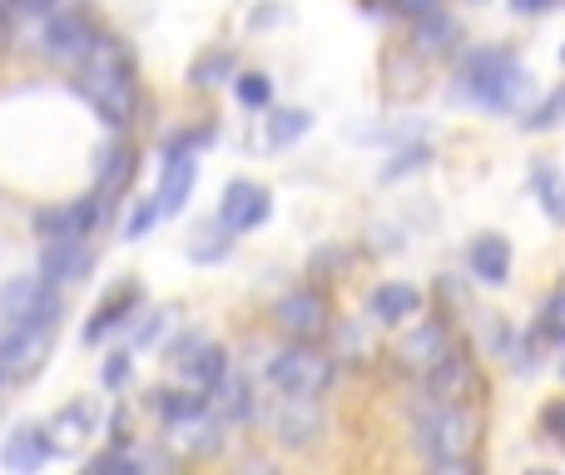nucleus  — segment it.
Masks as SVG:
<instances>
[{"label": "nucleus", "mask_w": 565, "mask_h": 475, "mask_svg": "<svg viewBox=\"0 0 565 475\" xmlns=\"http://www.w3.org/2000/svg\"><path fill=\"white\" fill-rule=\"evenodd\" d=\"M274 322H278V332H288L292 342H318L322 332L332 327V302H328L322 288H308V282H302V288H292V292L278 298Z\"/></svg>", "instance_id": "nucleus-6"}, {"label": "nucleus", "mask_w": 565, "mask_h": 475, "mask_svg": "<svg viewBox=\"0 0 565 475\" xmlns=\"http://www.w3.org/2000/svg\"><path fill=\"white\" fill-rule=\"evenodd\" d=\"M541 427H546L551 441H561V446H565V401H551V407L541 411Z\"/></svg>", "instance_id": "nucleus-36"}, {"label": "nucleus", "mask_w": 565, "mask_h": 475, "mask_svg": "<svg viewBox=\"0 0 565 475\" xmlns=\"http://www.w3.org/2000/svg\"><path fill=\"white\" fill-rule=\"evenodd\" d=\"M40 40H45L50 60H60V65H79V60L99 45V30L85 10H55V15L45 20V35Z\"/></svg>", "instance_id": "nucleus-9"}, {"label": "nucleus", "mask_w": 565, "mask_h": 475, "mask_svg": "<svg viewBox=\"0 0 565 475\" xmlns=\"http://www.w3.org/2000/svg\"><path fill=\"white\" fill-rule=\"evenodd\" d=\"M561 65H565V45H561Z\"/></svg>", "instance_id": "nucleus-41"}, {"label": "nucleus", "mask_w": 565, "mask_h": 475, "mask_svg": "<svg viewBox=\"0 0 565 475\" xmlns=\"http://www.w3.org/2000/svg\"><path fill=\"white\" fill-rule=\"evenodd\" d=\"M412 45H417V55H451V50L461 45V25L447 15V10H437V15L427 20H412Z\"/></svg>", "instance_id": "nucleus-24"}, {"label": "nucleus", "mask_w": 565, "mask_h": 475, "mask_svg": "<svg viewBox=\"0 0 565 475\" xmlns=\"http://www.w3.org/2000/svg\"><path fill=\"white\" fill-rule=\"evenodd\" d=\"M461 95H471L497 115H516L531 99V75L507 45H477L461 60Z\"/></svg>", "instance_id": "nucleus-3"}, {"label": "nucleus", "mask_w": 565, "mask_h": 475, "mask_svg": "<svg viewBox=\"0 0 565 475\" xmlns=\"http://www.w3.org/2000/svg\"><path fill=\"white\" fill-rule=\"evenodd\" d=\"M129 179H135V149H129V144H109V149H99V164H95V194H99V198L125 194Z\"/></svg>", "instance_id": "nucleus-23"}, {"label": "nucleus", "mask_w": 565, "mask_h": 475, "mask_svg": "<svg viewBox=\"0 0 565 475\" xmlns=\"http://www.w3.org/2000/svg\"><path fill=\"white\" fill-rule=\"evenodd\" d=\"M40 272H45L55 288H70V282H85L95 272V248L85 238H50L40 248Z\"/></svg>", "instance_id": "nucleus-11"}, {"label": "nucleus", "mask_w": 565, "mask_h": 475, "mask_svg": "<svg viewBox=\"0 0 565 475\" xmlns=\"http://www.w3.org/2000/svg\"><path fill=\"white\" fill-rule=\"evenodd\" d=\"M89 427H95V407L89 401H75V407H65L55 421H50V451L55 456H70V451H79V441L89 436Z\"/></svg>", "instance_id": "nucleus-22"}, {"label": "nucleus", "mask_w": 565, "mask_h": 475, "mask_svg": "<svg viewBox=\"0 0 565 475\" xmlns=\"http://www.w3.org/2000/svg\"><path fill=\"white\" fill-rule=\"evenodd\" d=\"M451 352H457L451 327H447V322H437V317H427V322H417V327L397 342V367L412 371V377H427V371H437Z\"/></svg>", "instance_id": "nucleus-7"}, {"label": "nucleus", "mask_w": 565, "mask_h": 475, "mask_svg": "<svg viewBox=\"0 0 565 475\" xmlns=\"http://www.w3.org/2000/svg\"><path fill=\"white\" fill-rule=\"evenodd\" d=\"M234 65H238V55L234 50H209V55H199L194 60V69H189V79H194V85H224L228 75H234Z\"/></svg>", "instance_id": "nucleus-29"}, {"label": "nucleus", "mask_w": 565, "mask_h": 475, "mask_svg": "<svg viewBox=\"0 0 565 475\" xmlns=\"http://www.w3.org/2000/svg\"><path fill=\"white\" fill-rule=\"evenodd\" d=\"M422 312V292L412 288V282H382V288H372L367 298V317L372 322H407Z\"/></svg>", "instance_id": "nucleus-19"}, {"label": "nucleus", "mask_w": 565, "mask_h": 475, "mask_svg": "<svg viewBox=\"0 0 565 475\" xmlns=\"http://www.w3.org/2000/svg\"><path fill=\"white\" fill-rule=\"evenodd\" d=\"M477 391H481L477 361L461 357V352H451L437 371H427V377H422V397H431V401H471Z\"/></svg>", "instance_id": "nucleus-14"}, {"label": "nucleus", "mask_w": 565, "mask_h": 475, "mask_svg": "<svg viewBox=\"0 0 565 475\" xmlns=\"http://www.w3.org/2000/svg\"><path fill=\"white\" fill-rule=\"evenodd\" d=\"M308 129H312L308 109H274V115H268V125H264V144L268 149H288L292 139H302Z\"/></svg>", "instance_id": "nucleus-27"}, {"label": "nucleus", "mask_w": 565, "mask_h": 475, "mask_svg": "<svg viewBox=\"0 0 565 475\" xmlns=\"http://www.w3.org/2000/svg\"><path fill=\"white\" fill-rule=\"evenodd\" d=\"M338 367L328 352H318V342H292L268 357V387L278 391H302V397H322L332 387Z\"/></svg>", "instance_id": "nucleus-5"}, {"label": "nucleus", "mask_w": 565, "mask_h": 475, "mask_svg": "<svg viewBox=\"0 0 565 475\" xmlns=\"http://www.w3.org/2000/svg\"><path fill=\"white\" fill-rule=\"evenodd\" d=\"M135 307H139V288H125V292H115V298H105V302H99V312H95V322L85 327V342H99L105 332L125 327Z\"/></svg>", "instance_id": "nucleus-26"}, {"label": "nucleus", "mask_w": 565, "mask_h": 475, "mask_svg": "<svg viewBox=\"0 0 565 475\" xmlns=\"http://www.w3.org/2000/svg\"><path fill=\"white\" fill-rule=\"evenodd\" d=\"M95 224H99V194L75 198V204H60V208H40L35 214V234L45 242L50 238H85Z\"/></svg>", "instance_id": "nucleus-15"}, {"label": "nucleus", "mask_w": 565, "mask_h": 475, "mask_svg": "<svg viewBox=\"0 0 565 475\" xmlns=\"http://www.w3.org/2000/svg\"><path fill=\"white\" fill-rule=\"evenodd\" d=\"M209 411H214V417H224L228 427H238V421L254 417V391H248V381H244V371H238V367H228L224 377L209 387Z\"/></svg>", "instance_id": "nucleus-18"}, {"label": "nucleus", "mask_w": 565, "mask_h": 475, "mask_svg": "<svg viewBox=\"0 0 565 475\" xmlns=\"http://www.w3.org/2000/svg\"><path fill=\"white\" fill-rule=\"evenodd\" d=\"M50 357V327H10L0 337V367H6L10 381L40 371V361Z\"/></svg>", "instance_id": "nucleus-13"}, {"label": "nucleus", "mask_w": 565, "mask_h": 475, "mask_svg": "<svg viewBox=\"0 0 565 475\" xmlns=\"http://www.w3.org/2000/svg\"><path fill=\"white\" fill-rule=\"evenodd\" d=\"M79 95L95 105V115L109 129H129L139 115V79H135V55H129L125 40L99 35V45L79 60Z\"/></svg>", "instance_id": "nucleus-1"}, {"label": "nucleus", "mask_w": 565, "mask_h": 475, "mask_svg": "<svg viewBox=\"0 0 565 475\" xmlns=\"http://www.w3.org/2000/svg\"><path fill=\"white\" fill-rule=\"evenodd\" d=\"M264 417L282 446H308V441L322 436V407H318V397H302V391H282Z\"/></svg>", "instance_id": "nucleus-8"}, {"label": "nucleus", "mask_w": 565, "mask_h": 475, "mask_svg": "<svg viewBox=\"0 0 565 475\" xmlns=\"http://www.w3.org/2000/svg\"><path fill=\"white\" fill-rule=\"evenodd\" d=\"M467 6H487V0H467Z\"/></svg>", "instance_id": "nucleus-40"}, {"label": "nucleus", "mask_w": 565, "mask_h": 475, "mask_svg": "<svg viewBox=\"0 0 565 475\" xmlns=\"http://www.w3.org/2000/svg\"><path fill=\"white\" fill-rule=\"evenodd\" d=\"M531 188H536V198H541V214L551 218L556 228H565V174L556 164H531Z\"/></svg>", "instance_id": "nucleus-25"}, {"label": "nucleus", "mask_w": 565, "mask_h": 475, "mask_svg": "<svg viewBox=\"0 0 565 475\" xmlns=\"http://www.w3.org/2000/svg\"><path fill=\"white\" fill-rule=\"evenodd\" d=\"M234 95H238V105H248V109H268L274 105V79L268 75H238Z\"/></svg>", "instance_id": "nucleus-32"}, {"label": "nucleus", "mask_w": 565, "mask_h": 475, "mask_svg": "<svg viewBox=\"0 0 565 475\" xmlns=\"http://www.w3.org/2000/svg\"><path fill=\"white\" fill-rule=\"evenodd\" d=\"M431 164V149L427 144H407V149H397V154L382 164V184H397V179H407V174H417V169H427Z\"/></svg>", "instance_id": "nucleus-30"}, {"label": "nucleus", "mask_w": 565, "mask_h": 475, "mask_svg": "<svg viewBox=\"0 0 565 475\" xmlns=\"http://www.w3.org/2000/svg\"><path fill=\"white\" fill-rule=\"evenodd\" d=\"M561 0H511V10L516 15H546V10H556Z\"/></svg>", "instance_id": "nucleus-38"}, {"label": "nucleus", "mask_w": 565, "mask_h": 475, "mask_svg": "<svg viewBox=\"0 0 565 475\" xmlns=\"http://www.w3.org/2000/svg\"><path fill=\"white\" fill-rule=\"evenodd\" d=\"M467 262H471V278L487 282V288H501V282H511V242L501 238V234H481L467 248Z\"/></svg>", "instance_id": "nucleus-17"}, {"label": "nucleus", "mask_w": 565, "mask_h": 475, "mask_svg": "<svg viewBox=\"0 0 565 475\" xmlns=\"http://www.w3.org/2000/svg\"><path fill=\"white\" fill-rule=\"evenodd\" d=\"M541 332H546L551 342H565V292H556V298L541 307Z\"/></svg>", "instance_id": "nucleus-34"}, {"label": "nucleus", "mask_w": 565, "mask_h": 475, "mask_svg": "<svg viewBox=\"0 0 565 475\" xmlns=\"http://www.w3.org/2000/svg\"><path fill=\"white\" fill-rule=\"evenodd\" d=\"M228 248H234V228H224V218L214 214V224H204L199 228V238L189 242V258L194 262H218Z\"/></svg>", "instance_id": "nucleus-28"}, {"label": "nucleus", "mask_w": 565, "mask_h": 475, "mask_svg": "<svg viewBox=\"0 0 565 475\" xmlns=\"http://www.w3.org/2000/svg\"><path fill=\"white\" fill-rule=\"evenodd\" d=\"M99 377H105V387H125L129 381V357L125 352H109V361L99 367Z\"/></svg>", "instance_id": "nucleus-35"}, {"label": "nucleus", "mask_w": 565, "mask_h": 475, "mask_svg": "<svg viewBox=\"0 0 565 475\" xmlns=\"http://www.w3.org/2000/svg\"><path fill=\"white\" fill-rule=\"evenodd\" d=\"M174 367H179V377H184L189 387L209 391L228 371V357L218 347H209V342L189 337V342H179V347H174Z\"/></svg>", "instance_id": "nucleus-16"}, {"label": "nucleus", "mask_w": 565, "mask_h": 475, "mask_svg": "<svg viewBox=\"0 0 565 475\" xmlns=\"http://www.w3.org/2000/svg\"><path fill=\"white\" fill-rule=\"evenodd\" d=\"M60 312H65V302L45 272H35V278L25 272V278H10L0 288V322L6 327H55Z\"/></svg>", "instance_id": "nucleus-4"}, {"label": "nucleus", "mask_w": 565, "mask_h": 475, "mask_svg": "<svg viewBox=\"0 0 565 475\" xmlns=\"http://www.w3.org/2000/svg\"><path fill=\"white\" fill-rule=\"evenodd\" d=\"M392 10H402L407 20H427L441 10V0H392Z\"/></svg>", "instance_id": "nucleus-37"}, {"label": "nucleus", "mask_w": 565, "mask_h": 475, "mask_svg": "<svg viewBox=\"0 0 565 475\" xmlns=\"http://www.w3.org/2000/svg\"><path fill=\"white\" fill-rule=\"evenodd\" d=\"M50 456H55V451H50L45 427H15L6 441V451H0V461H6L10 471H35V466H45Z\"/></svg>", "instance_id": "nucleus-20"}, {"label": "nucleus", "mask_w": 565, "mask_h": 475, "mask_svg": "<svg viewBox=\"0 0 565 475\" xmlns=\"http://www.w3.org/2000/svg\"><path fill=\"white\" fill-rule=\"evenodd\" d=\"M6 381H10V377H6V367H0V387H6Z\"/></svg>", "instance_id": "nucleus-39"}, {"label": "nucleus", "mask_w": 565, "mask_h": 475, "mask_svg": "<svg viewBox=\"0 0 565 475\" xmlns=\"http://www.w3.org/2000/svg\"><path fill=\"white\" fill-rule=\"evenodd\" d=\"M268 214H274V198H268V188H258L254 179H234V184L224 188V204H218L224 228H234V234H254Z\"/></svg>", "instance_id": "nucleus-12"}, {"label": "nucleus", "mask_w": 565, "mask_h": 475, "mask_svg": "<svg viewBox=\"0 0 565 475\" xmlns=\"http://www.w3.org/2000/svg\"><path fill=\"white\" fill-rule=\"evenodd\" d=\"M561 371H565V361H561Z\"/></svg>", "instance_id": "nucleus-43"}, {"label": "nucleus", "mask_w": 565, "mask_h": 475, "mask_svg": "<svg viewBox=\"0 0 565 475\" xmlns=\"http://www.w3.org/2000/svg\"><path fill=\"white\" fill-rule=\"evenodd\" d=\"M521 125H526L531 134H541V129H556V125H565V79H561L556 89H551L546 99H541L536 109H531L526 119H521Z\"/></svg>", "instance_id": "nucleus-31"}, {"label": "nucleus", "mask_w": 565, "mask_h": 475, "mask_svg": "<svg viewBox=\"0 0 565 475\" xmlns=\"http://www.w3.org/2000/svg\"><path fill=\"white\" fill-rule=\"evenodd\" d=\"M159 218H164V204H159V194H154V198H139V208H135V214H129L125 242H139V238L149 234V228L159 224Z\"/></svg>", "instance_id": "nucleus-33"}, {"label": "nucleus", "mask_w": 565, "mask_h": 475, "mask_svg": "<svg viewBox=\"0 0 565 475\" xmlns=\"http://www.w3.org/2000/svg\"><path fill=\"white\" fill-rule=\"evenodd\" d=\"M481 441V417L467 401H417L412 407V446L437 471H471V451Z\"/></svg>", "instance_id": "nucleus-2"}, {"label": "nucleus", "mask_w": 565, "mask_h": 475, "mask_svg": "<svg viewBox=\"0 0 565 475\" xmlns=\"http://www.w3.org/2000/svg\"><path fill=\"white\" fill-rule=\"evenodd\" d=\"M0 10H6V0H0Z\"/></svg>", "instance_id": "nucleus-42"}, {"label": "nucleus", "mask_w": 565, "mask_h": 475, "mask_svg": "<svg viewBox=\"0 0 565 475\" xmlns=\"http://www.w3.org/2000/svg\"><path fill=\"white\" fill-rule=\"evenodd\" d=\"M169 431L179 436V446H184V451H194V456H214V451L224 446L228 421L214 417V411H199V417H189V421H174Z\"/></svg>", "instance_id": "nucleus-21"}, {"label": "nucleus", "mask_w": 565, "mask_h": 475, "mask_svg": "<svg viewBox=\"0 0 565 475\" xmlns=\"http://www.w3.org/2000/svg\"><path fill=\"white\" fill-rule=\"evenodd\" d=\"M194 144H204V134H194V139L184 134V139H174V144H169L164 179H159V204H164V214H184L189 194H194V184H199Z\"/></svg>", "instance_id": "nucleus-10"}]
</instances>
